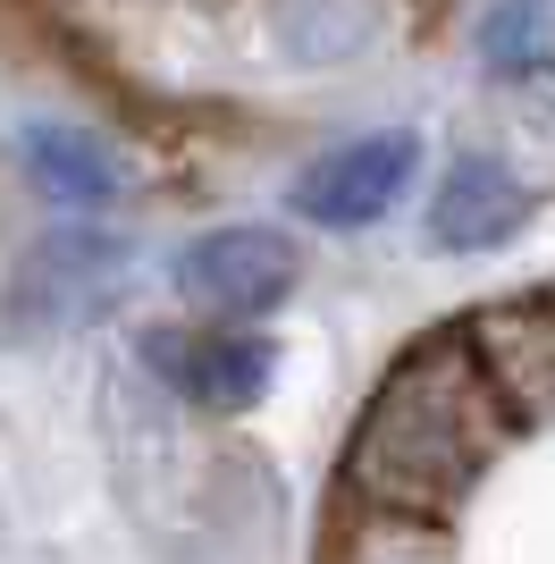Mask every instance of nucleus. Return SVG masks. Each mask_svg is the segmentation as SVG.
I'll return each instance as SVG.
<instances>
[{"label":"nucleus","instance_id":"1","mask_svg":"<svg viewBox=\"0 0 555 564\" xmlns=\"http://www.w3.org/2000/svg\"><path fill=\"white\" fill-rule=\"evenodd\" d=\"M505 447V404L471 337H429L379 379V397L353 422L346 471L370 506L404 522H438L480 489V471Z\"/></svg>","mask_w":555,"mask_h":564},{"label":"nucleus","instance_id":"2","mask_svg":"<svg viewBox=\"0 0 555 564\" xmlns=\"http://www.w3.org/2000/svg\"><path fill=\"white\" fill-rule=\"evenodd\" d=\"M286 286H295V245L278 228H210L177 261V295L203 321H253Z\"/></svg>","mask_w":555,"mask_h":564},{"label":"nucleus","instance_id":"3","mask_svg":"<svg viewBox=\"0 0 555 564\" xmlns=\"http://www.w3.org/2000/svg\"><path fill=\"white\" fill-rule=\"evenodd\" d=\"M413 161L421 143L404 135V127H388V135H353L337 143V152H320V161L295 177V212L312 219V228H370V219L395 212V194L413 186Z\"/></svg>","mask_w":555,"mask_h":564},{"label":"nucleus","instance_id":"4","mask_svg":"<svg viewBox=\"0 0 555 564\" xmlns=\"http://www.w3.org/2000/svg\"><path fill=\"white\" fill-rule=\"evenodd\" d=\"M152 362H161V379L185 404H210V413H244L278 371L270 337H236V329H219V321L152 337Z\"/></svg>","mask_w":555,"mask_h":564},{"label":"nucleus","instance_id":"5","mask_svg":"<svg viewBox=\"0 0 555 564\" xmlns=\"http://www.w3.org/2000/svg\"><path fill=\"white\" fill-rule=\"evenodd\" d=\"M522 219H531V186H522L505 161H488V152L455 161L438 203H429V236H438L446 253H488V245H505Z\"/></svg>","mask_w":555,"mask_h":564},{"label":"nucleus","instance_id":"6","mask_svg":"<svg viewBox=\"0 0 555 564\" xmlns=\"http://www.w3.org/2000/svg\"><path fill=\"white\" fill-rule=\"evenodd\" d=\"M18 152H25V177L43 186V203H59V212H101L118 194L110 143L85 135V127H68V118H34L18 135Z\"/></svg>","mask_w":555,"mask_h":564},{"label":"nucleus","instance_id":"7","mask_svg":"<svg viewBox=\"0 0 555 564\" xmlns=\"http://www.w3.org/2000/svg\"><path fill=\"white\" fill-rule=\"evenodd\" d=\"M395 564H413V556H395Z\"/></svg>","mask_w":555,"mask_h":564}]
</instances>
